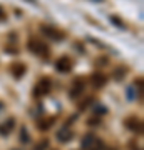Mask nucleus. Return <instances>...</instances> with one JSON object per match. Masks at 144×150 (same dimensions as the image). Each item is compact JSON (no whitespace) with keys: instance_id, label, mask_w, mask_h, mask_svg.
I'll use <instances>...</instances> for the list:
<instances>
[{"instance_id":"dca6fc26","label":"nucleus","mask_w":144,"mask_h":150,"mask_svg":"<svg viewBox=\"0 0 144 150\" xmlns=\"http://www.w3.org/2000/svg\"><path fill=\"white\" fill-rule=\"evenodd\" d=\"M109 150H116V149H109Z\"/></svg>"},{"instance_id":"f03ea898","label":"nucleus","mask_w":144,"mask_h":150,"mask_svg":"<svg viewBox=\"0 0 144 150\" xmlns=\"http://www.w3.org/2000/svg\"><path fill=\"white\" fill-rule=\"evenodd\" d=\"M80 145L84 150H102L104 149V144H102L101 139H97L94 134H85L80 140Z\"/></svg>"},{"instance_id":"4468645a","label":"nucleus","mask_w":144,"mask_h":150,"mask_svg":"<svg viewBox=\"0 0 144 150\" xmlns=\"http://www.w3.org/2000/svg\"><path fill=\"white\" fill-rule=\"evenodd\" d=\"M0 20H5V12H4L2 7H0Z\"/></svg>"},{"instance_id":"2eb2a0df","label":"nucleus","mask_w":144,"mask_h":150,"mask_svg":"<svg viewBox=\"0 0 144 150\" xmlns=\"http://www.w3.org/2000/svg\"><path fill=\"white\" fill-rule=\"evenodd\" d=\"M2 108H4V103H0V110H2Z\"/></svg>"},{"instance_id":"ddd939ff","label":"nucleus","mask_w":144,"mask_h":150,"mask_svg":"<svg viewBox=\"0 0 144 150\" xmlns=\"http://www.w3.org/2000/svg\"><path fill=\"white\" fill-rule=\"evenodd\" d=\"M52 122H54V118L52 117H49V120H45V122H39V129H49L50 125H52Z\"/></svg>"},{"instance_id":"423d86ee","label":"nucleus","mask_w":144,"mask_h":150,"mask_svg":"<svg viewBox=\"0 0 144 150\" xmlns=\"http://www.w3.org/2000/svg\"><path fill=\"white\" fill-rule=\"evenodd\" d=\"M82 92H84V82L80 80V79H75L74 85H72V88H70V92H69V97L70 98H77Z\"/></svg>"},{"instance_id":"f8f14e48","label":"nucleus","mask_w":144,"mask_h":150,"mask_svg":"<svg viewBox=\"0 0 144 150\" xmlns=\"http://www.w3.org/2000/svg\"><path fill=\"white\" fill-rule=\"evenodd\" d=\"M47 147H49V140H40L35 147H34V150H47Z\"/></svg>"},{"instance_id":"f257e3e1","label":"nucleus","mask_w":144,"mask_h":150,"mask_svg":"<svg viewBox=\"0 0 144 150\" xmlns=\"http://www.w3.org/2000/svg\"><path fill=\"white\" fill-rule=\"evenodd\" d=\"M27 48H29L34 55L42 57V59H49V55H50L47 43H44L40 38H35V37H32L29 42H27Z\"/></svg>"},{"instance_id":"20e7f679","label":"nucleus","mask_w":144,"mask_h":150,"mask_svg":"<svg viewBox=\"0 0 144 150\" xmlns=\"http://www.w3.org/2000/svg\"><path fill=\"white\" fill-rule=\"evenodd\" d=\"M40 32H42L47 38L55 40V42H60V40L64 38V33L60 32V30H57L55 27H52V25H42V27H40Z\"/></svg>"},{"instance_id":"9d476101","label":"nucleus","mask_w":144,"mask_h":150,"mask_svg":"<svg viewBox=\"0 0 144 150\" xmlns=\"http://www.w3.org/2000/svg\"><path fill=\"white\" fill-rule=\"evenodd\" d=\"M107 82V79H106V75H102V74H94L92 75V85L94 87H102L104 83Z\"/></svg>"},{"instance_id":"9b49d317","label":"nucleus","mask_w":144,"mask_h":150,"mask_svg":"<svg viewBox=\"0 0 144 150\" xmlns=\"http://www.w3.org/2000/svg\"><path fill=\"white\" fill-rule=\"evenodd\" d=\"M57 139L60 140V142H69L70 139H72V132H70L69 129H62L57 132Z\"/></svg>"},{"instance_id":"39448f33","label":"nucleus","mask_w":144,"mask_h":150,"mask_svg":"<svg viewBox=\"0 0 144 150\" xmlns=\"http://www.w3.org/2000/svg\"><path fill=\"white\" fill-rule=\"evenodd\" d=\"M55 69L59 70V72H70V69H72V60L69 59V57H60L59 60H57V64H55Z\"/></svg>"},{"instance_id":"6e6552de","label":"nucleus","mask_w":144,"mask_h":150,"mask_svg":"<svg viewBox=\"0 0 144 150\" xmlns=\"http://www.w3.org/2000/svg\"><path fill=\"white\" fill-rule=\"evenodd\" d=\"M14 127H15V120L14 118H7V122L0 125V135H9L14 130Z\"/></svg>"},{"instance_id":"1a4fd4ad","label":"nucleus","mask_w":144,"mask_h":150,"mask_svg":"<svg viewBox=\"0 0 144 150\" xmlns=\"http://www.w3.org/2000/svg\"><path fill=\"white\" fill-rule=\"evenodd\" d=\"M10 72H12V75H14L15 79H20L22 75L25 74V65L24 64H12Z\"/></svg>"},{"instance_id":"7ed1b4c3","label":"nucleus","mask_w":144,"mask_h":150,"mask_svg":"<svg viewBox=\"0 0 144 150\" xmlns=\"http://www.w3.org/2000/svg\"><path fill=\"white\" fill-rule=\"evenodd\" d=\"M50 88H52V80L49 79V77H44V79H40V80L35 83V87H34V97H44L47 95L49 92H50Z\"/></svg>"},{"instance_id":"0eeeda50","label":"nucleus","mask_w":144,"mask_h":150,"mask_svg":"<svg viewBox=\"0 0 144 150\" xmlns=\"http://www.w3.org/2000/svg\"><path fill=\"white\" fill-rule=\"evenodd\" d=\"M126 125H128L133 132H138V134L143 132V123H141V120L136 118V117H129L128 120H126Z\"/></svg>"}]
</instances>
